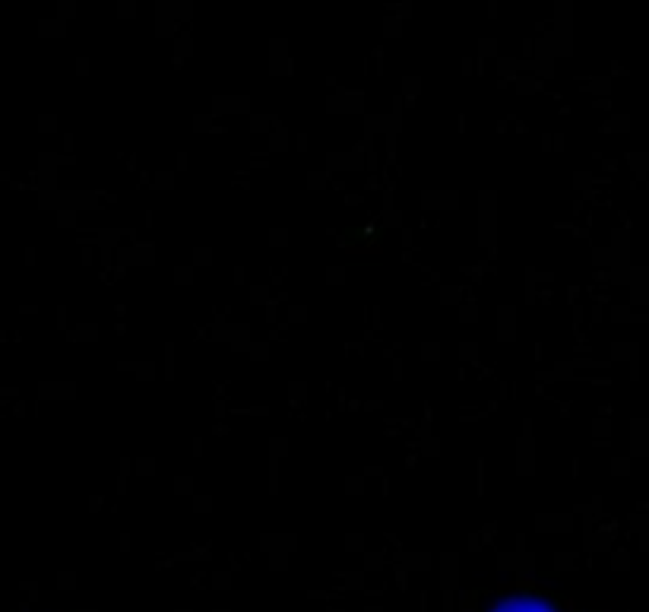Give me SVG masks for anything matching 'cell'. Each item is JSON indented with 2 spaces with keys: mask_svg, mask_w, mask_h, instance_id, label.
<instances>
[{
  "mask_svg": "<svg viewBox=\"0 0 649 612\" xmlns=\"http://www.w3.org/2000/svg\"><path fill=\"white\" fill-rule=\"evenodd\" d=\"M485 612H570L558 597L542 590H507L494 603L485 606Z\"/></svg>",
  "mask_w": 649,
  "mask_h": 612,
  "instance_id": "6da1fadb",
  "label": "cell"
}]
</instances>
